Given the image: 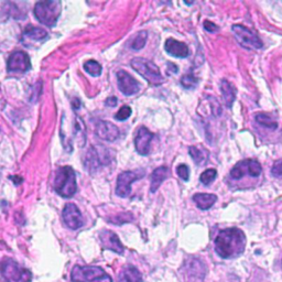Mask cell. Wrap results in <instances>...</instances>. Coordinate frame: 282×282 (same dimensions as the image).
<instances>
[{
	"mask_svg": "<svg viewBox=\"0 0 282 282\" xmlns=\"http://www.w3.org/2000/svg\"><path fill=\"white\" fill-rule=\"evenodd\" d=\"M246 245L245 233L236 227L223 229L215 238V251L223 259L239 257L245 251Z\"/></svg>",
	"mask_w": 282,
	"mask_h": 282,
	"instance_id": "obj_1",
	"label": "cell"
},
{
	"mask_svg": "<svg viewBox=\"0 0 282 282\" xmlns=\"http://www.w3.org/2000/svg\"><path fill=\"white\" fill-rule=\"evenodd\" d=\"M54 189L62 197H72L76 192V174L70 167L57 169L54 180Z\"/></svg>",
	"mask_w": 282,
	"mask_h": 282,
	"instance_id": "obj_2",
	"label": "cell"
},
{
	"mask_svg": "<svg viewBox=\"0 0 282 282\" xmlns=\"http://www.w3.org/2000/svg\"><path fill=\"white\" fill-rule=\"evenodd\" d=\"M61 14V3L54 0L37 3L34 7L35 18L46 27H54Z\"/></svg>",
	"mask_w": 282,
	"mask_h": 282,
	"instance_id": "obj_3",
	"label": "cell"
},
{
	"mask_svg": "<svg viewBox=\"0 0 282 282\" xmlns=\"http://www.w3.org/2000/svg\"><path fill=\"white\" fill-rule=\"evenodd\" d=\"M70 278L72 282H113L110 275L96 266H75Z\"/></svg>",
	"mask_w": 282,
	"mask_h": 282,
	"instance_id": "obj_4",
	"label": "cell"
},
{
	"mask_svg": "<svg viewBox=\"0 0 282 282\" xmlns=\"http://www.w3.org/2000/svg\"><path fill=\"white\" fill-rule=\"evenodd\" d=\"M131 67L152 85H161L163 83V76L154 62L137 57L131 61Z\"/></svg>",
	"mask_w": 282,
	"mask_h": 282,
	"instance_id": "obj_5",
	"label": "cell"
},
{
	"mask_svg": "<svg viewBox=\"0 0 282 282\" xmlns=\"http://www.w3.org/2000/svg\"><path fill=\"white\" fill-rule=\"evenodd\" d=\"M5 280L7 282H31L32 274L28 269L20 268L13 259H5L0 266Z\"/></svg>",
	"mask_w": 282,
	"mask_h": 282,
	"instance_id": "obj_6",
	"label": "cell"
},
{
	"mask_svg": "<svg viewBox=\"0 0 282 282\" xmlns=\"http://www.w3.org/2000/svg\"><path fill=\"white\" fill-rule=\"evenodd\" d=\"M233 32L240 45L248 50H258L262 48V41L258 34L243 25H234Z\"/></svg>",
	"mask_w": 282,
	"mask_h": 282,
	"instance_id": "obj_7",
	"label": "cell"
},
{
	"mask_svg": "<svg viewBox=\"0 0 282 282\" xmlns=\"http://www.w3.org/2000/svg\"><path fill=\"white\" fill-rule=\"evenodd\" d=\"M261 166L260 163L254 160V159H246V160L239 161L237 164H235V167L232 169L231 176L234 180H239L243 176L248 174L252 178H257L261 174Z\"/></svg>",
	"mask_w": 282,
	"mask_h": 282,
	"instance_id": "obj_8",
	"label": "cell"
},
{
	"mask_svg": "<svg viewBox=\"0 0 282 282\" xmlns=\"http://www.w3.org/2000/svg\"><path fill=\"white\" fill-rule=\"evenodd\" d=\"M62 216H63V221H64V223H65V225L68 228L73 229V231H76V229L81 228L84 224L81 210L73 203H68L65 205V206H64Z\"/></svg>",
	"mask_w": 282,
	"mask_h": 282,
	"instance_id": "obj_9",
	"label": "cell"
},
{
	"mask_svg": "<svg viewBox=\"0 0 282 282\" xmlns=\"http://www.w3.org/2000/svg\"><path fill=\"white\" fill-rule=\"evenodd\" d=\"M7 67L9 72H27L31 68L30 57L26 52H14L8 58Z\"/></svg>",
	"mask_w": 282,
	"mask_h": 282,
	"instance_id": "obj_10",
	"label": "cell"
},
{
	"mask_svg": "<svg viewBox=\"0 0 282 282\" xmlns=\"http://www.w3.org/2000/svg\"><path fill=\"white\" fill-rule=\"evenodd\" d=\"M117 79H118L119 90L126 96H131L139 92V83L126 70L120 69L119 72H117Z\"/></svg>",
	"mask_w": 282,
	"mask_h": 282,
	"instance_id": "obj_11",
	"label": "cell"
},
{
	"mask_svg": "<svg viewBox=\"0 0 282 282\" xmlns=\"http://www.w3.org/2000/svg\"><path fill=\"white\" fill-rule=\"evenodd\" d=\"M138 179V175L131 172L126 171L118 175L117 179V186H116V194L120 197H128L131 193V183L133 181Z\"/></svg>",
	"mask_w": 282,
	"mask_h": 282,
	"instance_id": "obj_12",
	"label": "cell"
},
{
	"mask_svg": "<svg viewBox=\"0 0 282 282\" xmlns=\"http://www.w3.org/2000/svg\"><path fill=\"white\" fill-rule=\"evenodd\" d=\"M154 133L150 132L146 127H140L137 137L134 139V146L139 155L147 156L150 152V144L154 139Z\"/></svg>",
	"mask_w": 282,
	"mask_h": 282,
	"instance_id": "obj_13",
	"label": "cell"
},
{
	"mask_svg": "<svg viewBox=\"0 0 282 282\" xmlns=\"http://www.w3.org/2000/svg\"><path fill=\"white\" fill-rule=\"evenodd\" d=\"M97 136L106 141H115L119 138V129L109 121H99L96 126Z\"/></svg>",
	"mask_w": 282,
	"mask_h": 282,
	"instance_id": "obj_14",
	"label": "cell"
},
{
	"mask_svg": "<svg viewBox=\"0 0 282 282\" xmlns=\"http://www.w3.org/2000/svg\"><path fill=\"white\" fill-rule=\"evenodd\" d=\"M164 49H166V51L169 53L170 55L180 57V58H185L190 54L189 46L183 42H180V41L175 40V39H171V38L166 41Z\"/></svg>",
	"mask_w": 282,
	"mask_h": 282,
	"instance_id": "obj_15",
	"label": "cell"
},
{
	"mask_svg": "<svg viewBox=\"0 0 282 282\" xmlns=\"http://www.w3.org/2000/svg\"><path fill=\"white\" fill-rule=\"evenodd\" d=\"M101 242L104 248L115 251L116 254L121 255L123 252V246L120 243L118 236L110 231H104L101 233Z\"/></svg>",
	"mask_w": 282,
	"mask_h": 282,
	"instance_id": "obj_16",
	"label": "cell"
},
{
	"mask_svg": "<svg viewBox=\"0 0 282 282\" xmlns=\"http://www.w3.org/2000/svg\"><path fill=\"white\" fill-rule=\"evenodd\" d=\"M193 201L199 209L207 210L216 203L217 196L209 193H197L193 196Z\"/></svg>",
	"mask_w": 282,
	"mask_h": 282,
	"instance_id": "obj_17",
	"label": "cell"
},
{
	"mask_svg": "<svg viewBox=\"0 0 282 282\" xmlns=\"http://www.w3.org/2000/svg\"><path fill=\"white\" fill-rule=\"evenodd\" d=\"M221 92L225 105L228 108H231L235 102V99H236V88L234 87L232 83H229L227 80H222Z\"/></svg>",
	"mask_w": 282,
	"mask_h": 282,
	"instance_id": "obj_18",
	"label": "cell"
},
{
	"mask_svg": "<svg viewBox=\"0 0 282 282\" xmlns=\"http://www.w3.org/2000/svg\"><path fill=\"white\" fill-rule=\"evenodd\" d=\"M169 170L167 167H159L157 168L154 172L151 174V186L150 191L151 193L157 192V190L160 187L162 184V182L168 178Z\"/></svg>",
	"mask_w": 282,
	"mask_h": 282,
	"instance_id": "obj_19",
	"label": "cell"
},
{
	"mask_svg": "<svg viewBox=\"0 0 282 282\" xmlns=\"http://www.w3.org/2000/svg\"><path fill=\"white\" fill-rule=\"evenodd\" d=\"M189 154L197 166H205V164H206L208 161L209 152L205 148L192 146L189 148Z\"/></svg>",
	"mask_w": 282,
	"mask_h": 282,
	"instance_id": "obj_20",
	"label": "cell"
},
{
	"mask_svg": "<svg viewBox=\"0 0 282 282\" xmlns=\"http://www.w3.org/2000/svg\"><path fill=\"white\" fill-rule=\"evenodd\" d=\"M187 274L191 278L202 281L205 277V270L203 263L197 259H192L191 262L187 264Z\"/></svg>",
	"mask_w": 282,
	"mask_h": 282,
	"instance_id": "obj_21",
	"label": "cell"
},
{
	"mask_svg": "<svg viewBox=\"0 0 282 282\" xmlns=\"http://www.w3.org/2000/svg\"><path fill=\"white\" fill-rule=\"evenodd\" d=\"M23 37L30 39V40H34V41H41L48 37V32H46L42 28L28 26L25 29V31H23Z\"/></svg>",
	"mask_w": 282,
	"mask_h": 282,
	"instance_id": "obj_22",
	"label": "cell"
},
{
	"mask_svg": "<svg viewBox=\"0 0 282 282\" xmlns=\"http://www.w3.org/2000/svg\"><path fill=\"white\" fill-rule=\"evenodd\" d=\"M256 121L259 123V125L266 127L268 129H271V130H275L278 128V122L275 119H273L271 116L269 114L264 113H258L255 116Z\"/></svg>",
	"mask_w": 282,
	"mask_h": 282,
	"instance_id": "obj_23",
	"label": "cell"
},
{
	"mask_svg": "<svg viewBox=\"0 0 282 282\" xmlns=\"http://www.w3.org/2000/svg\"><path fill=\"white\" fill-rule=\"evenodd\" d=\"M123 277L127 282H143V275L139 270L133 266H128L123 271Z\"/></svg>",
	"mask_w": 282,
	"mask_h": 282,
	"instance_id": "obj_24",
	"label": "cell"
},
{
	"mask_svg": "<svg viewBox=\"0 0 282 282\" xmlns=\"http://www.w3.org/2000/svg\"><path fill=\"white\" fill-rule=\"evenodd\" d=\"M146 42H147V32L140 31L132 40L130 46L132 50H141L146 45Z\"/></svg>",
	"mask_w": 282,
	"mask_h": 282,
	"instance_id": "obj_25",
	"label": "cell"
},
{
	"mask_svg": "<svg viewBox=\"0 0 282 282\" xmlns=\"http://www.w3.org/2000/svg\"><path fill=\"white\" fill-rule=\"evenodd\" d=\"M84 69L92 76H99L102 74V65L96 61H87L84 64Z\"/></svg>",
	"mask_w": 282,
	"mask_h": 282,
	"instance_id": "obj_26",
	"label": "cell"
},
{
	"mask_svg": "<svg viewBox=\"0 0 282 282\" xmlns=\"http://www.w3.org/2000/svg\"><path fill=\"white\" fill-rule=\"evenodd\" d=\"M217 176V171L215 169H208L206 171H204L201 176H199V181L202 182L204 185H209Z\"/></svg>",
	"mask_w": 282,
	"mask_h": 282,
	"instance_id": "obj_27",
	"label": "cell"
},
{
	"mask_svg": "<svg viewBox=\"0 0 282 282\" xmlns=\"http://www.w3.org/2000/svg\"><path fill=\"white\" fill-rule=\"evenodd\" d=\"M197 83H198V80L193 74H186L181 79L182 86L184 88H187V90H192V88H194L197 85Z\"/></svg>",
	"mask_w": 282,
	"mask_h": 282,
	"instance_id": "obj_28",
	"label": "cell"
},
{
	"mask_svg": "<svg viewBox=\"0 0 282 282\" xmlns=\"http://www.w3.org/2000/svg\"><path fill=\"white\" fill-rule=\"evenodd\" d=\"M131 108L129 107V106H122V107L119 109L118 113H117L116 115V119L117 120H120V121H123V120H126L128 119L129 117H130L131 115Z\"/></svg>",
	"mask_w": 282,
	"mask_h": 282,
	"instance_id": "obj_29",
	"label": "cell"
},
{
	"mask_svg": "<svg viewBox=\"0 0 282 282\" xmlns=\"http://www.w3.org/2000/svg\"><path fill=\"white\" fill-rule=\"evenodd\" d=\"M176 173H178L180 178L184 181H187L190 178V169L186 164H180V166H178V168H176Z\"/></svg>",
	"mask_w": 282,
	"mask_h": 282,
	"instance_id": "obj_30",
	"label": "cell"
},
{
	"mask_svg": "<svg viewBox=\"0 0 282 282\" xmlns=\"http://www.w3.org/2000/svg\"><path fill=\"white\" fill-rule=\"evenodd\" d=\"M271 174L274 178H282V159L275 161L271 169Z\"/></svg>",
	"mask_w": 282,
	"mask_h": 282,
	"instance_id": "obj_31",
	"label": "cell"
},
{
	"mask_svg": "<svg viewBox=\"0 0 282 282\" xmlns=\"http://www.w3.org/2000/svg\"><path fill=\"white\" fill-rule=\"evenodd\" d=\"M204 29L206 31L210 32V33H213V32H216V31H219V27H217L215 23L213 22H210V21H205L204 22Z\"/></svg>",
	"mask_w": 282,
	"mask_h": 282,
	"instance_id": "obj_32",
	"label": "cell"
},
{
	"mask_svg": "<svg viewBox=\"0 0 282 282\" xmlns=\"http://www.w3.org/2000/svg\"><path fill=\"white\" fill-rule=\"evenodd\" d=\"M106 105H107V106H113V107H114V106L117 105V98L114 97V96L113 97H109L107 101H106Z\"/></svg>",
	"mask_w": 282,
	"mask_h": 282,
	"instance_id": "obj_33",
	"label": "cell"
}]
</instances>
